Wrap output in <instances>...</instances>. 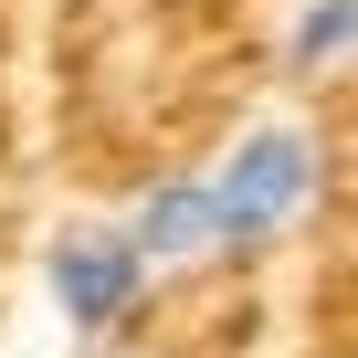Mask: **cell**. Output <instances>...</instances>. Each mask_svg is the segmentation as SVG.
<instances>
[{
  "label": "cell",
  "instance_id": "cell-1",
  "mask_svg": "<svg viewBox=\"0 0 358 358\" xmlns=\"http://www.w3.org/2000/svg\"><path fill=\"white\" fill-rule=\"evenodd\" d=\"M327 190V158L295 116H253L222 158H211V201H222V243L232 253H274Z\"/></svg>",
  "mask_w": 358,
  "mask_h": 358
},
{
  "label": "cell",
  "instance_id": "cell-2",
  "mask_svg": "<svg viewBox=\"0 0 358 358\" xmlns=\"http://www.w3.org/2000/svg\"><path fill=\"white\" fill-rule=\"evenodd\" d=\"M43 295H53V316H64L85 348H116V337L148 316L158 264L137 253L127 222H85V232H64V243L43 253Z\"/></svg>",
  "mask_w": 358,
  "mask_h": 358
},
{
  "label": "cell",
  "instance_id": "cell-3",
  "mask_svg": "<svg viewBox=\"0 0 358 358\" xmlns=\"http://www.w3.org/2000/svg\"><path fill=\"white\" fill-rule=\"evenodd\" d=\"M127 232H137V253H148L158 274H179V264H222V253H232V243H222V201H211V169L148 179L137 211H127Z\"/></svg>",
  "mask_w": 358,
  "mask_h": 358
},
{
  "label": "cell",
  "instance_id": "cell-4",
  "mask_svg": "<svg viewBox=\"0 0 358 358\" xmlns=\"http://www.w3.org/2000/svg\"><path fill=\"white\" fill-rule=\"evenodd\" d=\"M358 53V0H295V22H285V64L295 74H327Z\"/></svg>",
  "mask_w": 358,
  "mask_h": 358
},
{
  "label": "cell",
  "instance_id": "cell-5",
  "mask_svg": "<svg viewBox=\"0 0 358 358\" xmlns=\"http://www.w3.org/2000/svg\"><path fill=\"white\" fill-rule=\"evenodd\" d=\"M85 358H137V348H85Z\"/></svg>",
  "mask_w": 358,
  "mask_h": 358
}]
</instances>
